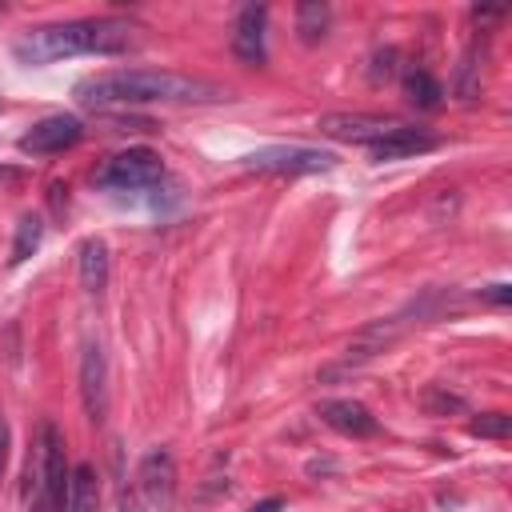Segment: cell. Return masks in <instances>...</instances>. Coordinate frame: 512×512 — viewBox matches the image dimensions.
<instances>
[{
	"label": "cell",
	"instance_id": "1",
	"mask_svg": "<svg viewBox=\"0 0 512 512\" xmlns=\"http://www.w3.org/2000/svg\"><path fill=\"white\" fill-rule=\"evenodd\" d=\"M228 88L204 76L168 72V68H116L104 76H92L76 88V100L88 108H112V104H196V100H224Z\"/></svg>",
	"mask_w": 512,
	"mask_h": 512
},
{
	"label": "cell",
	"instance_id": "2",
	"mask_svg": "<svg viewBox=\"0 0 512 512\" xmlns=\"http://www.w3.org/2000/svg\"><path fill=\"white\" fill-rule=\"evenodd\" d=\"M136 44V28L116 16L100 20H64V24H44L28 28L16 40V56L24 64H48L60 56H116Z\"/></svg>",
	"mask_w": 512,
	"mask_h": 512
},
{
	"label": "cell",
	"instance_id": "3",
	"mask_svg": "<svg viewBox=\"0 0 512 512\" xmlns=\"http://www.w3.org/2000/svg\"><path fill=\"white\" fill-rule=\"evenodd\" d=\"M324 136H332V140H348V144H376V140H384V136H392L396 128H404V120L400 116H380V112H328V116H320V124H316Z\"/></svg>",
	"mask_w": 512,
	"mask_h": 512
},
{
	"label": "cell",
	"instance_id": "4",
	"mask_svg": "<svg viewBox=\"0 0 512 512\" xmlns=\"http://www.w3.org/2000/svg\"><path fill=\"white\" fill-rule=\"evenodd\" d=\"M160 172H164V164H160V156H156L152 148H128V152L112 156V160L100 168L96 180H100L104 188H148V184L160 180Z\"/></svg>",
	"mask_w": 512,
	"mask_h": 512
},
{
	"label": "cell",
	"instance_id": "5",
	"mask_svg": "<svg viewBox=\"0 0 512 512\" xmlns=\"http://www.w3.org/2000/svg\"><path fill=\"white\" fill-rule=\"evenodd\" d=\"M80 404H84V416L92 424H104V416H108V360H104V348L96 340H88L80 352Z\"/></svg>",
	"mask_w": 512,
	"mask_h": 512
},
{
	"label": "cell",
	"instance_id": "6",
	"mask_svg": "<svg viewBox=\"0 0 512 512\" xmlns=\"http://www.w3.org/2000/svg\"><path fill=\"white\" fill-rule=\"evenodd\" d=\"M80 136H84L80 116L56 112V116H44L40 124H32V128L20 136V152H32V156H52V152L72 148Z\"/></svg>",
	"mask_w": 512,
	"mask_h": 512
},
{
	"label": "cell",
	"instance_id": "7",
	"mask_svg": "<svg viewBox=\"0 0 512 512\" xmlns=\"http://www.w3.org/2000/svg\"><path fill=\"white\" fill-rule=\"evenodd\" d=\"M172 488H176V460L168 448H152L140 460V496L152 512H164L172 504Z\"/></svg>",
	"mask_w": 512,
	"mask_h": 512
},
{
	"label": "cell",
	"instance_id": "8",
	"mask_svg": "<svg viewBox=\"0 0 512 512\" xmlns=\"http://www.w3.org/2000/svg\"><path fill=\"white\" fill-rule=\"evenodd\" d=\"M248 168L256 172H324L332 168V156L328 152H316V148H260V152H248L244 156Z\"/></svg>",
	"mask_w": 512,
	"mask_h": 512
},
{
	"label": "cell",
	"instance_id": "9",
	"mask_svg": "<svg viewBox=\"0 0 512 512\" xmlns=\"http://www.w3.org/2000/svg\"><path fill=\"white\" fill-rule=\"evenodd\" d=\"M264 24H268V12L260 4H248L240 16H236V28H232V52L240 64H264Z\"/></svg>",
	"mask_w": 512,
	"mask_h": 512
},
{
	"label": "cell",
	"instance_id": "10",
	"mask_svg": "<svg viewBox=\"0 0 512 512\" xmlns=\"http://www.w3.org/2000/svg\"><path fill=\"white\" fill-rule=\"evenodd\" d=\"M316 416L328 428H336L340 436H372L376 432V416L360 400H320Z\"/></svg>",
	"mask_w": 512,
	"mask_h": 512
},
{
	"label": "cell",
	"instance_id": "11",
	"mask_svg": "<svg viewBox=\"0 0 512 512\" xmlns=\"http://www.w3.org/2000/svg\"><path fill=\"white\" fill-rule=\"evenodd\" d=\"M432 148H436V136L432 132L404 124L392 136H384V140L372 144V160H408V156H420V152H432Z\"/></svg>",
	"mask_w": 512,
	"mask_h": 512
},
{
	"label": "cell",
	"instance_id": "12",
	"mask_svg": "<svg viewBox=\"0 0 512 512\" xmlns=\"http://www.w3.org/2000/svg\"><path fill=\"white\" fill-rule=\"evenodd\" d=\"M108 284V244L100 236H88L80 244V288L100 296Z\"/></svg>",
	"mask_w": 512,
	"mask_h": 512
},
{
	"label": "cell",
	"instance_id": "13",
	"mask_svg": "<svg viewBox=\"0 0 512 512\" xmlns=\"http://www.w3.org/2000/svg\"><path fill=\"white\" fill-rule=\"evenodd\" d=\"M64 512H96V472H92V464H76L72 468Z\"/></svg>",
	"mask_w": 512,
	"mask_h": 512
},
{
	"label": "cell",
	"instance_id": "14",
	"mask_svg": "<svg viewBox=\"0 0 512 512\" xmlns=\"http://www.w3.org/2000/svg\"><path fill=\"white\" fill-rule=\"evenodd\" d=\"M404 92H408V100H412L416 108H424V112L440 108V100H444L440 80L428 76V72H408V76H404Z\"/></svg>",
	"mask_w": 512,
	"mask_h": 512
},
{
	"label": "cell",
	"instance_id": "15",
	"mask_svg": "<svg viewBox=\"0 0 512 512\" xmlns=\"http://www.w3.org/2000/svg\"><path fill=\"white\" fill-rule=\"evenodd\" d=\"M296 32H300V40L316 44V40L328 32V4H320V0H304V4L296 8Z\"/></svg>",
	"mask_w": 512,
	"mask_h": 512
},
{
	"label": "cell",
	"instance_id": "16",
	"mask_svg": "<svg viewBox=\"0 0 512 512\" xmlns=\"http://www.w3.org/2000/svg\"><path fill=\"white\" fill-rule=\"evenodd\" d=\"M40 232H44V224H40V216H20V224H16V240H12V264H20V260H28L36 248H40Z\"/></svg>",
	"mask_w": 512,
	"mask_h": 512
},
{
	"label": "cell",
	"instance_id": "17",
	"mask_svg": "<svg viewBox=\"0 0 512 512\" xmlns=\"http://www.w3.org/2000/svg\"><path fill=\"white\" fill-rule=\"evenodd\" d=\"M468 432L480 436V440H504L512 432V416L508 412H484V416H476L468 424Z\"/></svg>",
	"mask_w": 512,
	"mask_h": 512
},
{
	"label": "cell",
	"instance_id": "18",
	"mask_svg": "<svg viewBox=\"0 0 512 512\" xmlns=\"http://www.w3.org/2000/svg\"><path fill=\"white\" fill-rule=\"evenodd\" d=\"M428 412H460L464 408V400L456 396V392H444L440 384H432L428 392H424V400H420Z\"/></svg>",
	"mask_w": 512,
	"mask_h": 512
},
{
	"label": "cell",
	"instance_id": "19",
	"mask_svg": "<svg viewBox=\"0 0 512 512\" xmlns=\"http://www.w3.org/2000/svg\"><path fill=\"white\" fill-rule=\"evenodd\" d=\"M8 448H12V432H8V420L0 416V476L8 468Z\"/></svg>",
	"mask_w": 512,
	"mask_h": 512
},
{
	"label": "cell",
	"instance_id": "20",
	"mask_svg": "<svg viewBox=\"0 0 512 512\" xmlns=\"http://www.w3.org/2000/svg\"><path fill=\"white\" fill-rule=\"evenodd\" d=\"M484 296H488V300H496V304H508V300H512V288H508V284H492Z\"/></svg>",
	"mask_w": 512,
	"mask_h": 512
},
{
	"label": "cell",
	"instance_id": "21",
	"mask_svg": "<svg viewBox=\"0 0 512 512\" xmlns=\"http://www.w3.org/2000/svg\"><path fill=\"white\" fill-rule=\"evenodd\" d=\"M284 508V500L280 496H268V500H260V504H252L248 512H280Z\"/></svg>",
	"mask_w": 512,
	"mask_h": 512
}]
</instances>
